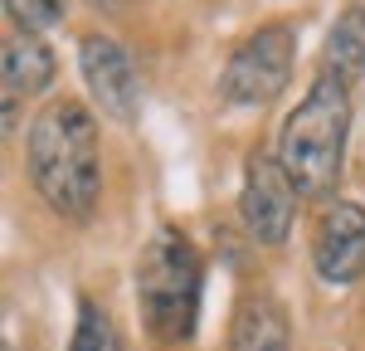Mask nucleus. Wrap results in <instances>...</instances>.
<instances>
[{
    "label": "nucleus",
    "mask_w": 365,
    "mask_h": 351,
    "mask_svg": "<svg viewBox=\"0 0 365 351\" xmlns=\"http://www.w3.org/2000/svg\"><path fill=\"white\" fill-rule=\"evenodd\" d=\"M68 351H113V322L98 302H78V327Z\"/></svg>",
    "instance_id": "obj_11"
},
{
    "label": "nucleus",
    "mask_w": 365,
    "mask_h": 351,
    "mask_svg": "<svg viewBox=\"0 0 365 351\" xmlns=\"http://www.w3.org/2000/svg\"><path fill=\"white\" fill-rule=\"evenodd\" d=\"M292 342V322L278 307V297L268 292H249L239 307H234V322H229V351H287Z\"/></svg>",
    "instance_id": "obj_9"
},
{
    "label": "nucleus",
    "mask_w": 365,
    "mask_h": 351,
    "mask_svg": "<svg viewBox=\"0 0 365 351\" xmlns=\"http://www.w3.org/2000/svg\"><path fill=\"white\" fill-rule=\"evenodd\" d=\"M29 180L49 210L88 220L103 195V156H98V117L83 103L58 98L29 127Z\"/></svg>",
    "instance_id": "obj_1"
},
{
    "label": "nucleus",
    "mask_w": 365,
    "mask_h": 351,
    "mask_svg": "<svg viewBox=\"0 0 365 351\" xmlns=\"http://www.w3.org/2000/svg\"><path fill=\"white\" fill-rule=\"evenodd\" d=\"M205 263L180 230H156L137 263V297L146 332L156 342H190L200 322Z\"/></svg>",
    "instance_id": "obj_3"
},
{
    "label": "nucleus",
    "mask_w": 365,
    "mask_h": 351,
    "mask_svg": "<svg viewBox=\"0 0 365 351\" xmlns=\"http://www.w3.org/2000/svg\"><path fill=\"white\" fill-rule=\"evenodd\" d=\"M297 63V34L292 25H263L229 54L225 78H220V98L229 108H263L273 103Z\"/></svg>",
    "instance_id": "obj_4"
},
{
    "label": "nucleus",
    "mask_w": 365,
    "mask_h": 351,
    "mask_svg": "<svg viewBox=\"0 0 365 351\" xmlns=\"http://www.w3.org/2000/svg\"><path fill=\"white\" fill-rule=\"evenodd\" d=\"M322 73H331L341 83H356L365 73V5H346L336 15L327 49H322Z\"/></svg>",
    "instance_id": "obj_10"
},
{
    "label": "nucleus",
    "mask_w": 365,
    "mask_h": 351,
    "mask_svg": "<svg viewBox=\"0 0 365 351\" xmlns=\"http://www.w3.org/2000/svg\"><path fill=\"white\" fill-rule=\"evenodd\" d=\"M63 5L68 0H5V15L20 25V34H39L63 20Z\"/></svg>",
    "instance_id": "obj_12"
},
{
    "label": "nucleus",
    "mask_w": 365,
    "mask_h": 351,
    "mask_svg": "<svg viewBox=\"0 0 365 351\" xmlns=\"http://www.w3.org/2000/svg\"><path fill=\"white\" fill-rule=\"evenodd\" d=\"M346 137H351V83L317 73L307 98L287 113L278 132V161L297 195H327L336 185Z\"/></svg>",
    "instance_id": "obj_2"
},
{
    "label": "nucleus",
    "mask_w": 365,
    "mask_h": 351,
    "mask_svg": "<svg viewBox=\"0 0 365 351\" xmlns=\"http://www.w3.org/2000/svg\"><path fill=\"white\" fill-rule=\"evenodd\" d=\"M78 68H83V83L98 103V113H108L113 122H137V98H141V83H137V68L127 49L108 39V34H88L78 44Z\"/></svg>",
    "instance_id": "obj_7"
},
{
    "label": "nucleus",
    "mask_w": 365,
    "mask_h": 351,
    "mask_svg": "<svg viewBox=\"0 0 365 351\" xmlns=\"http://www.w3.org/2000/svg\"><path fill=\"white\" fill-rule=\"evenodd\" d=\"M93 5H122V0H93Z\"/></svg>",
    "instance_id": "obj_13"
},
{
    "label": "nucleus",
    "mask_w": 365,
    "mask_h": 351,
    "mask_svg": "<svg viewBox=\"0 0 365 351\" xmlns=\"http://www.w3.org/2000/svg\"><path fill=\"white\" fill-rule=\"evenodd\" d=\"M297 215V185L287 180L278 156L253 151L244 161V190H239V220L258 244H282Z\"/></svg>",
    "instance_id": "obj_5"
},
{
    "label": "nucleus",
    "mask_w": 365,
    "mask_h": 351,
    "mask_svg": "<svg viewBox=\"0 0 365 351\" xmlns=\"http://www.w3.org/2000/svg\"><path fill=\"white\" fill-rule=\"evenodd\" d=\"M312 263L322 283H356L365 273V205L331 200L312 230Z\"/></svg>",
    "instance_id": "obj_6"
},
{
    "label": "nucleus",
    "mask_w": 365,
    "mask_h": 351,
    "mask_svg": "<svg viewBox=\"0 0 365 351\" xmlns=\"http://www.w3.org/2000/svg\"><path fill=\"white\" fill-rule=\"evenodd\" d=\"M0 83H5V137H15V103L34 98L54 83V54L34 34H10L0 54Z\"/></svg>",
    "instance_id": "obj_8"
}]
</instances>
